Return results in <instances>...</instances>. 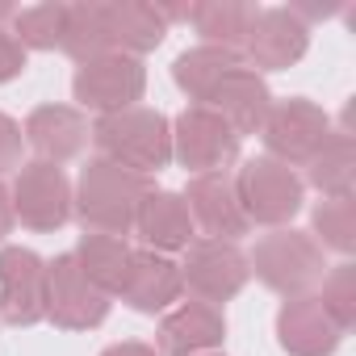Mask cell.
I'll return each instance as SVG.
<instances>
[{
    "label": "cell",
    "instance_id": "obj_1",
    "mask_svg": "<svg viewBox=\"0 0 356 356\" xmlns=\"http://www.w3.org/2000/svg\"><path fill=\"white\" fill-rule=\"evenodd\" d=\"M151 193V181L122 163L109 159H88V168L80 172V181L72 189V218H80L84 231H101V235H130L143 197Z\"/></svg>",
    "mask_w": 356,
    "mask_h": 356
},
{
    "label": "cell",
    "instance_id": "obj_2",
    "mask_svg": "<svg viewBox=\"0 0 356 356\" xmlns=\"http://www.w3.org/2000/svg\"><path fill=\"white\" fill-rule=\"evenodd\" d=\"M88 138L97 143L101 159L122 163V168H130L138 176L163 172L172 163V122L159 109H147V105L101 113L88 126Z\"/></svg>",
    "mask_w": 356,
    "mask_h": 356
},
{
    "label": "cell",
    "instance_id": "obj_3",
    "mask_svg": "<svg viewBox=\"0 0 356 356\" xmlns=\"http://www.w3.org/2000/svg\"><path fill=\"white\" fill-rule=\"evenodd\" d=\"M248 268L281 298H302V293H314L318 281H323V248L306 235V231H293V227H277L268 231L256 252L248 256Z\"/></svg>",
    "mask_w": 356,
    "mask_h": 356
},
{
    "label": "cell",
    "instance_id": "obj_4",
    "mask_svg": "<svg viewBox=\"0 0 356 356\" xmlns=\"http://www.w3.org/2000/svg\"><path fill=\"white\" fill-rule=\"evenodd\" d=\"M235 193H239V206H243V218L248 227L260 222V227H289L306 202V185L302 176L273 159V155H252L239 172H235Z\"/></svg>",
    "mask_w": 356,
    "mask_h": 356
},
{
    "label": "cell",
    "instance_id": "obj_5",
    "mask_svg": "<svg viewBox=\"0 0 356 356\" xmlns=\"http://www.w3.org/2000/svg\"><path fill=\"white\" fill-rule=\"evenodd\" d=\"M331 118L306 101V97H285V101H273L264 126H260V138H264V155L289 163V168H306L318 147L331 138Z\"/></svg>",
    "mask_w": 356,
    "mask_h": 356
},
{
    "label": "cell",
    "instance_id": "obj_6",
    "mask_svg": "<svg viewBox=\"0 0 356 356\" xmlns=\"http://www.w3.org/2000/svg\"><path fill=\"white\" fill-rule=\"evenodd\" d=\"M239 134L206 105H189L172 122V159L193 176L227 172L239 159Z\"/></svg>",
    "mask_w": 356,
    "mask_h": 356
},
{
    "label": "cell",
    "instance_id": "obj_7",
    "mask_svg": "<svg viewBox=\"0 0 356 356\" xmlns=\"http://www.w3.org/2000/svg\"><path fill=\"white\" fill-rule=\"evenodd\" d=\"M9 197H13V218H22V227L30 231L47 235L72 222V181L59 163H47V159L22 163Z\"/></svg>",
    "mask_w": 356,
    "mask_h": 356
},
{
    "label": "cell",
    "instance_id": "obj_8",
    "mask_svg": "<svg viewBox=\"0 0 356 356\" xmlns=\"http://www.w3.org/2000/svg\"><path fill=\"white\" fill-rule=\"evenodd\" d=\"M72 92H76V101H80L84 109H92L97 118H101V113L130 109V105H138L143 92H147V67H143V59H134V55L109 51V55H97V59H88V63L76 67Z\"/></svg>",
    "mask_w": 356,
    "mask_h": 356
},
{
    "label": "cell",
    "instance_id": "obj_9",
    "mask_svg": "<svg viewBox=\"0 0 356 356\" xmlns=\"http://www.w3.org/2000/svg\"><path fill=\"white\" fill-rule=\"evenodd\" d=\"M248 277H252V268H248V256H243L239 243H227V239H193L185 248L181 281L206 306L231 302L248 285Z\"/></svg>",
    "mask_w": 356,
    "mask_h": 356
},
{
    "label": "cell",
    "instance_id": "obj_10",
    "mask_svg": "<svg viewBox=\"0 0 356 356\" xmlns=\"http://www.w3.org/2000/svg\"><path fill=\"white\" fill-rule=\"evenodd\" d=\"M109 293H101L72 252L47 260V318L63 331H92L109 318Z\"/></svg>",
    "mask_w": 356,
    "mask_h": 356
},
{
    "label": "cell",
    "instance_id": "obj_11",
    "mask_svg": "<svg viewBox=\"0 0 356 356\" xmlns=\"http://www.w3.org/2000/svg\"><path fill=\"white\" fill-rule=\"evenodd\" d=\"M47 318V260L30 248H0V323L34 327Z\"/></svg>",
    "mask_w": 356,
    "mask_h": 356
},
{
    "label": "cell",
    "instance_id": "obj_12",
    "mask_svg": "<svg viewBox=\"0 0 356 356\" xmlns=\"http://www.w3.org/2000/svg\"><path fill=\"white\" fill-rule=\"evenodd\" d=\"M310 51V26L293 9H260L243 42V63L252 72H285Z\"/></svg>",
    "mask_w": 356,
    "mask_h": 356
},
{
    "label": "cell",
    "instance_id": "obj_13",
    "mask_svg": "<svg viewBox=\"0 0 356 356\" xmlns=\"http://www.w3.org/2000/svg\"><path fill=\"white\" fill-rule=\"evenodd\" d=\"M189 206L193 227L206 231V239H227L235 243L239 235H248V218L235 193V176L231 172H206V176H189V189L181 193Z\"/></svg>",
    "mask_w": 356,
    "mask_h": 356
},
{
    "label": "cell",
    "instance_id": "obj_14",
    "mask_svg": "<svg viewBox=\"0 0 356 356\" xmlns=\"http://www.w3.org/2000/svg\"><path fill=\"white\" fill-rule=\"evenodd\" d=\"M227 335V318L218 306H206L197 298L172 306L159 327H155V352L159 356H206L222 343Z\"/></svg>",
    "mask_w": 356,
    "mask_h": 356
},
{
    "label": "cell",
    "instance_id": "obj_15",
    "mask_svg": "<svg viewBox=\"0 0 356 356\" xmlns=\"http://www.w3.org/2000/svg\"><path fill=\"white\" fill-rule=\"evenodd\" d=\"M339 339H343V327L327 314L318 293L285 298V306L277 310V343L289 356H331Z\"/></svg>",
    "mask_w": 356,
    "mask_h": 356
},
{
    "label": "cell",
    "instance_id": "obj_16",
    "mask_svg": "<svg viewBox=\"0 0 356 356\" xmlns=\"http://www.w3.org/2000/svg\"><path fill=\"white\" fill-rule=\"evenodd\" d=\"M122 302L138 314H159L168 310L172 302H181L185 293V281H181V264L159 256V252H130V264H126V277H122Z\"/></svg>",
    "mask_w": 356,
    "mask_h": 356
},
{
    "label": "cell",
    "instance_id": "obj_17",
    "mask_svg": "<svg viewBox=\"0 0 356 356\" xmlns=\"http://www.w3.org/2000/svg\"><path fill=\"white\" fill-rule=\"evenodd\" d=\"M206 109H214L239 138L243 134H260L268 109H273V92H268V80L260 72H252L248 63L231 67L222 76V84L214 88V97L206 101Z\"/></svg>",
    "mask_w": 356,
    "mask_h": 356
},
{
    "label": "cell",
    "instance_id": "obj_18",
    "mask_svg": "<svg viewBox=\"0 0 356 356\" xmlns=\"http://www.w3.org/2000/svg\"><path fill=\"white\" fill-rule=\"evenodd\" d=\"M134 231L138 239L147 243V252H185L197 235L193 218H189V206L181 193H172V189H151L138 206V218H134Z\"/></svg>",
    "mask_w": 356,
    "mask_h": 356
},
{
    "label": "cell",
    "instance_id": "obj_19",
    "mask_svg": "<svg viewBox=\"0 0 356 356\" xmlns=\"http://www.w3.org/2000/svg\"><path fill=\"white\" fill-rule=\"evenodd\" d=\"M26 143L47 163H67L88 147V118L76 105H38L26 118Z\"/></svg>",
    "mask_w": 356,
    "mask_h": 356
},
{
    "label": "cell",
    "instance_id": "obj_20",
    "mask_svg": "<svg viewBox=\"0 0 356 356\" xmlns=\"http://www.w3.org/2000/svg\"><path fill=\"white\" fill-rule=\"evenodd\" d=\"M105 30H109V47L118 55L143 59L147 51H155L163 42L168 22L147 0H105Z\"/></svg>",
    "mask_w": 356,
    "mask_h": 356
},
{
    "label": "cell",
    "instance_id": "obj_21",
    "mask_svg": "<svg viewBox=\"0 0 356 356\" xmlns=\"http://www.w3.org/2000/svg\"><path fill=\"white\" fill-rule=\"evenodd\" d=\"M256 5H243V0H202V5H189V26L202 34L206 47H222L243 55V42L252 34L256 22Z\"/></svg>",
    "mask_w": 356,
    "mask_h": 356
},
{
    "label": "cell",
    "instance_id": "obj_22",
    "mask_svg": "<svg viewBox=\"0 0 356 356\" xmlns=\"http://www.w3.org/2000/svg\"><path fill=\"white\" fill-rule=\"evenodd\" d=\"M239 63H243V55L202 42V47H193V51H185V55H176L172 80H176V88H181L193 105H206V101L214 97V88L222 84V76H227L231 67H239Z\"/></svg>",
    "mask_w": 356,
    "mask_h": 356
},
{
    "label": "cell",
    "instance_id": "obj_23",
    "mask_svg": "<svg viewBox=\"0 0 356 356\" xmlns=\"http://www.w3.org/2000/svg\"><path fill=\"white\" fill-rule=\"evenodd\" d=\"M130 243L122 235H101V231H84L80 243H76V264L80 273L101 289V293H118L122 289V277H126V264H130Z\"/></svg>",
    "mask_w": 356,
    "mask_h": 356
},
{
    "label": "cell",
    "instance_id": "obj_24",
    "mask_svg": "<svg viewBox=\"0 0 356 356\" xmlns=\"http://www.w3.org/2000/svg\"><path fill=\"white\" fill-rule=\"evenodd\" d=\"M352 181H356V143H352V130H331V138L306 163V181L302 185H314L323 197H352Z\"/></svg>",
    "mask_w": 356,
    "mask_h": 356
},
{
    "label": "cell",
    "instance_id": "obj_25",
    "mask_svg": "<svg viewBox=\"0 0 356 356\" xmlns=\"http://www.w3.org/2000/svg\"><path fill=\"white\" fill-rule=\"evenodd\" d=\"M63 55H72L76 63H88L97 55H109V30H105V0H80L67 5V26H63Z\"/></svg>",
    "mask_w": 356,
    "mask_h": 356
},
{
    "label": "cell",
    "instance_id": "obj_26",
    "mask_svg": "<svg viewBox=\"0 0 356 356\" xmlns=\"http://www.w3.org/2000/svg\"><path fill=\"white\" fill-rule=\"evenodd\" d=\"M310 239L339 256L356 252V206L352 197H323L310 210Z\"/></svg>",
    "mask_w": 356,
    "mask_h": 356
},
{
    "label": "cell",
    "instance_id": "obj_27",
    "mask_svg": "<svg viewBox=\"0 0 356 356\" xmlns=\"http://www.w3.org/2000/svg\"><path fill=\"white\" fill-rule=\"evenodd\" d=\"M63 26H67V5H34V9H17L9 34L26 47V55L30 51H59Z\"/></svg>",
    "mask_w": 356,
    "mask_h": 356
},
{
    "label": "cell",
    "instance_id": "obj_28",
    "mask_svg": "<svg viewBox=\"0 0 356 356\" xmlns=\"http://www.w3.org/2000/svg\"><path fill=\"white\" fill-rule=\"evenodd\" d=\"M318 302L327 306V314L348 331L356 323V264H335L331 273H323L318 281Z\"/></svg>",
    "mask_w": 356,
    "mask_h": 356
},
{
    "label": "cell",
    "instance_id": "obj_29",
    "mask_svg": "<svg viewBox=\"0 0 356 356\" xmlns=\"http://www.w3.org/2000/svg\"><path fill=\"white\" fill-rule=\"evenodd\" d=\"M22 151H26V134L22 126L9 118V113H0V176L22 168Z\"/></svg>",
    "mask_w": 356,
    "mask_h": 356
},
{
    "label": "cell",
    "instance_id": "obj_30",
    "mask_svg": "<svg viewBox=\"0 0 356 356\" xmlns=\"http://www.w3.org/2000/svg\"><path fill=\"white\" fill-rule=\"evenodd\" d=\"M26 72V47L9 34V30H0V84H9Z\"/></svg>",
    "mask_w": 356,
    "mask_h": 356
},
{
    "label": "cell",
    "instance_id": "obj_31",
    "mask_svg": "<svg viewBox=\"0 0 356 356\" xmlns=\"http://www.w3.org/2000/svg\"><path fill=\"white\" fill-rule=\"evenodd\" d=\"M101 356H159L155 343H143V339H126V343H109Z\"/></svg>",
    "mask_w": 356,
    "mask_h": 356
},
{
    "label": "cell",
    "instance_id": "obj_32",
    "mask_svg": "<svg viewBox=\"0 0 356 356\" xmlns=\"http://www.w3.org/2000/svg\"><path fill=\"white\" fill-rule=\"evenodd\" d=\"M13 197H9V189L5 185H0V243H5L9 235H13Z\"/></svg>",
    "mask_w": 356,
    "mask_h": 356
},
{
    "label": "cell",
    "instance_id": "obj_33",
    "mask_svg": "<svg viewBox=\"0 0 356 356\" xmlns=\"http://www.w3.org/2000/svg\"><path fill=\"white\" fill-rule=\"evenodd\" d=\"M13 17H17V9H13V5H5V0H0V30H5V26H13Z\"/></svg>",
    "mask_w": 356,
    "mask_h": 356
},
{
    "label": "cell",
    "instance_id": "obj_34",
    "mask_svg": "<svg viewBox=\"0 0 356 356\" xmlns=\"http://www.w3.org/2000/svg\"><path fill=\"white\" fill-rule=\"evenodd\" d=\"M206 356H218V352H206Z\"/></svg>",
    "mask_w": 356,
    "mask_h": 356
}]
</instances>
